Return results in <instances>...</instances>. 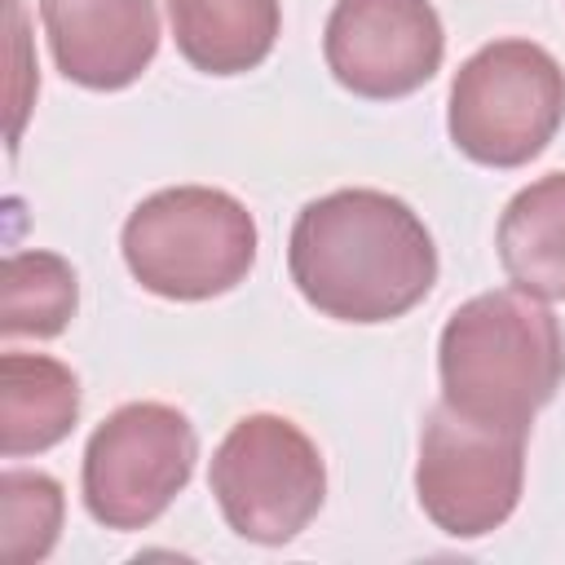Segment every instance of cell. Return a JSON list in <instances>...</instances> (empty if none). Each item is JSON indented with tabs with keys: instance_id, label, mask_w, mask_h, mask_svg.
Returning a JSON list of instances; mask_svg holds the SVG:
<instances>
[{
	"instance_id": "cell-5",
	"label": "cell",
	"mask_w": 565,
	"mask_h": 565,
	"mask_svg": "<svg viewBox=\"0 0 565 565\" xmlns=\"http://www.w3.org/2000/svg\"><path fill=\"white\" fill-rule=\"evenodd\" d=\"M207 486L238 539L287 543L327 499V468L318 446L287 415H243L212 455Z\"/></svg>"
},
{
	"instance_id": "cell-3",
	"label": "cell",
	"mask_w": 565,
	"mask_h": 565,
	"mask_svg": "<svg viewBox=\"0 0 565 565\" xmlns=\"http://www.w3.org/2000/svg\"><path fill=\"white\" fill-rule=\"evenodd\" d=\"M119 247L146 291L163 300H212L256 265V221L225 190L172 185L128 212Z\"/></svg>"
},
{
	"instance_id": "cell-6",
	"label": "cell",
	"mask_w": 565,
	"mask_h": 565,
	"mask_svg": "<svg viewBox=\"0 0 565 565\" xmlns=\"http://www.w3.org/2000/svg\"><path fill=\"white\" fill-rule=\"evenodd\" d=\"M199 459L194 424L168 402H128L84 446V508L106 530H146L185 490Z\"/></svg>"
},
{
	"instance_id": "cell-2",
	"label": "cell",
	"mask_w": 565,
	"mask_h": 565,
	"mask_svg": "<svg viewBox=\"0 0 565 565\" xmlns=\"http://www.w3.org/2000/svg\"><path fill=\"white\" fill-rule=\"evenodd\" d=\"M437 371L446 406L486 424L530 428L565 380V331L521 287L481 291L446 318Z\"/></svg>"
},
{
	"instance_id": "cell-4",
	"label": "cell",
	"mask_w": 565,
	"mask_h": 565,
	"mask_svg": "<svg viewBox=\"0 0 565 565\" xmlns=\"http://www.w3.org/2000/svg\"><path fill=\"white\" fill-rule=\"evenodd\" d=\"M565 124V71L534 40L477 49L455 84L446 128L459 154L486 168H521L547 150Z\"/></svg>"
},
{
	"instance_id": "cell-1",
	"label": "cell",
	"mask_w": 565,
	"mask_h": 565,
	"mask_svg": "<svg viewBox=\"0 0 565 565\" xmlns=\"http://www.w3.org/2000/svg\"><path fill=\"white\" fill-rule=\"evenodd\" d=\"M296 291L335 322H393L437 282L428 225L384 190H331L300 207L287 243Z\"/></svg>"
},
{
	"instance_id": "cell-9",
	"label": "cell",
	"mask_w": 565,
	"mask_h": 565,
	"mask_svg": "<svg viewBox=\"0 0 565 565\" xmlns=\"http://www.w3.org/2000/svg\"><path fill=\"white\" fill-rule=\"evenodd\" d=\"M40 22L57 71L93 93L128 88L159 53L154 0H40Z\"/></svg>"
},
{
	"instance_id": "cell-10",
	"label": "cell",
	"mask_w": 565,
	"mask_h": 565,
	"mask_svg": "<svg viewBox=\"0 0 565 565\" xmlns=\"http://www.w3.org/2000/svg\"><path fill=\"white\" fill-rule=\"evenodd\" d=\"M168 18L181 57L203 75L256 71L282 26L278 0H168Z\"/></svg>"
},
{
	"instance_id": "cell-8",
	"label": "cell",
	"mask_w": 565,
	"mask_h": 565,
	"mask_svg": "<svg viewBox=\"0 0 565 565\" xmlns=\"http://www.w3.org/2000/svg\"><path fill=\"white\" fill-rule=\"evenodd\" d=\"M446 53L441 18L428 0H335L322 57L340 88L371 102L411 97Z\"/></svg>"
},
{
	"instance_id": "cell-13",
	"label": "cell",
	"mask_w": 565,
	"mask_h": 565,
	"mask_svg": "<svg viewBox=\"0 0 565 565\" xmlns=\"http://www.w3.org/2000/svg\"><path fill=\"white\" fill-rule=\"evenodd\" d=\"M0 331L49 340L79 305V278L57 252H9L0 274Z\"/></svg>"
},
{
	"instance_id": "cell-14",
	"label": "cell",
	"mask_w": 565,
	"mask_h": 565,
	"mask_svg": "<svg viewBox=\"0 0 565 565\" xmlns=\"http://www.w3.org/2000/svg\"><path fill=\"white\" fill-rule=\"evenodd\" d=\"M62 486L49 472L9 468L0 477V512H4V556L13 565H35L53 552L62 530Z\"/></svg>"
},
{
	"instance_id": "cell-11",
	"label": "cell",
	"mask_w": 565,
	"mask_h": 565,
	"mask_svg": "<svg viewBox=\"0 0 565 565\" xmlns=\"http://www.w3.org/2000/svg\"><path fill=\"white\" fill-rule=\"evenodd\" d=\"M79 419V380L44 353L0 358V450L4 459L57 446Z\"/></svg>"
},
{
	"instance_id": "cell-7",
	"label": "cell",
	"mask_w": 565,
	"mask_h": 565,
	"mask_svg": "<svg viewBox=\"0 0 565 565\" xmlns=\"http://www.w3.org/2000/svg\"><path fill=\"white\" fill-rule=\"evenodd\" d=\"M525 433L530 428L472 419L446 402L433 406L415 463L424 516L450 539H481L499 530L521 499Z\"/></svg>"
},
{
	"instance_id": "cell-12",
	"label": "cell",
	"mask_w": 565,
	"mask_h": 565,
	"mask_svg": "<svg viewBox=\"0 0 565 565\" xmlns=\"http://www.w3.org/2000/svg\"><path fill=\"white\" fill-rule=\"evenodd\" d=\"M494 247L503 274L521 291L565 300V172L539 177L512 194L499 216Z\"/></svg>"
}]
</instances>
